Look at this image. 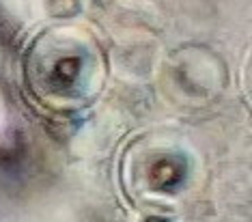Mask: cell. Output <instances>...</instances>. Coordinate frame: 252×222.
<instances>
[{"label":"cell","mask_w":252,"mask_h":222,"mask_svg":"<svg viewBox=\"0 0 252 222\" xmlns=\"http://www.w3.org/2000/svg\"><path fill=\"white\" fill-rule=\"evenodd\" d=\"M183 175H186V164L181 160H175V158H164V160L153 164L151 168L153 186L159 190H173L183 179Z\"/></svg>","instance_id":"1"}]
</instances>
